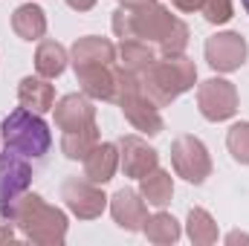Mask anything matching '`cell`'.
<instances>
[{
	"instance_id": "6da1fadb",
	"label": "cell",
	"mask_w": 249,
	"mask_h": 246,
	"mask_svg": "<svg viewBox=\"0 0 249 246\" xmlns=\"http://www.w3.org/2000/svg\"><path fill=\"white\" fill-rule=\"evenodd\" d=\"M113 32L116 38L154 41L162 55H183L188 44V26L180 18H174L165 6H157V3L119 6L113 12Z\"/></svg>"
},
{
	"instance_id": "7a4b0ae2",
	"label": "cell",
	"mask_w": 249,
	"mask_h": 246,
	"mask_svg": "<svg viewBox=\"0 0 249 246\" xmlns=\"http://www.w3.org/2000/svg\"><path fill=\"white\" fill-rule=\"evenodd\" d=\"M3 217L18 223L20 232L35 244H64L67 238V214L50 206L41 194H20Z\"/></svg>"
},
{
	"instance_id": "3957f363",
	"label": "cell",
	"mask_w": 249,
	"mask_h": 246,
	"mask_svg": "<svg viewBox=\"0 0 249 246\" xmlns=\"http://www.w3.org/2000/svg\"><path fill=\"white\" fill-rule=\"evenodd\" d=\"M0 145L38 165V162H44V157L53 145V136H50L47 122L41 119V113L18 107L9 116H3V122H0Z\"/></svg>"
},
{
	"instance_id": "277c9868",
	"label": "cell",
	"mask_w": 249,
	"mask_h": 246,
	"mask_svg": "<svg viewBox=\"0 0 249 246\" xmlns=\"http://www.w3.org/2000/svg\"><path fill=\"white\" fill-rule=\"evenodd\" d=\"M139 78H142V90L148 93V99L157 107H165L177 96L194 87L197 67L186 55H165V58H157Z\"/></svg>"
},
{
	"instance_id": "5b68a950",
	"label": "cell",
	"mask_w": 249,
	"mask_h": 246,
	"mask_svg": "<svg viewBox=\"0 0 249 246\" xmlns=\"http://www.w3.org/2000/svg\"><path fill=\"white\" fill-rule=\"evenodd\" d=\"M119 107H122L124 119L133 124L136 130L154 136L162 130V116H160V107L148 99V93L142 90V78L136 72H127V70H116V99Z\"/></svg>"
},
{
	"instance_id": "8992f818",
	"label": "cell",
	"mask_w": 249,
	"mask_h": 246,
	"mask_svg": "<svg viewBox=\"0 0 249 246\" xmlns=\"http://www.w3.org/2000/svg\"><path fill=\"white\" fill-rule=\"evenodd\" d=\"M32 171H35L32 159L18 157L6 148L0 151V214H6L20 194H26L32 183Z\"/></svg>"
},
{
	"instance_id": "52a82bcc",
	"label": "cell",
	"mask_w": 249,
	"mask_h": 246,
	"mask_svg": "<svg viewBox=\"0 0 249 246\" xmlns=\"http://www.w3.org/2000/svg\"><path fill=\"white\" fill-rule=\"evenodd\" d=\"M171 162H174V171L188 180V183L200 185L209 174H212V159H209V151L206 145L197 139V136H177L174 145H171Z\"/></svg>"
},
{
	"instance_id": "ba28073f",
	"label": "cell",
	"mask_w": 249,
	"mask_h": 246,
	"mask_svg": "<svg viewBox=\"0 0 249 246\" xmlns=\"http://www.w3.org/2000/svg\"><path fill=\"white\" fill-rule=\"evenodd\" d=\"M197 105L209 122H223L238 110V90L226 78H209L197 87Z\"/></svg>"
},
{
	"instance_id": "9c48e42d",
	"label": "cell",
	"mask_w": 249,
	"mask_h": 246,
	"mask_svg": "<svg viewBox=\"0 0 249 246\" xmlns=\"http://www.w3.org/2000/svg\"><path fill=\"white\" fill-rule=\"evenodd\" d=\"M61 200L67 203V209H70L75 217H81V220H93V217H99V214L105 211V206H107V197L96 188V183H90V180H78V177L64 180Z\"/></svg>"
},
{
	"instance_id": "30bf717a",
	"label": "cell",
	"mask_w": 249,
	"mask_h": 246,
	"mask_svg": "<svg viewBox=\"0 0 249 246\" xmlns=\"http://www.w3.org/2000/svg\"><path fill=\"white\" fill-rule=\"evenodd\" d=\"M247 41L238 32H217L206 41V61L217 72H232L247 61Z\"/></svg>"
},
{
	"instance_id": "8fae6325",
	"label": "cell",
	"mask_w": 249,
	"mask_h": 246,
	"mask_svg": "<svg viewBox=\"0 0 249 246\" xmlns=\"http://www.w3.org/2000/svg\"><path fill=\"white\" fill-rule=\"evenodd\" d=\"M119 162H122L124 174L127 177H136V180H142L145 174H151L157 165H160V154L145 142V139H139V136H122V142H119Z\"/></svg>"
},
{
	"instance_id": "7c38bea8",
	"label": "cell",
	"mask_w": 249,
	"mask_h": 246,
	"mask_svg": "<svg viewBox=\"0 0 249 246\" xmlns=\"http://www.w3.org/2000/svg\"><path fill=\"white\" fill-rule=\"evenodd\" d=\"M53 110H55V124L61 127L64 133L67 130H84V127L96 124V107H93L90 96H84V93L64 96Z\"/></svg>"
},
{
	"instance_id": "4fadbf2b",
	"label": "cell",
	"mask_w": 249,
	"mask_h": 246,
	"mask_svg": "<svg viewBox=\"0 0 249 246\" xmlns=\"http://www.w3.org/2000/svg\"><path fill=\"white\" fill-rule=\"evenodd\" d=\"M110 214L113 220L127 229V232H139L148 220V206L142 200V194H136L133 188H119L110 200Z\"/></svg>"
},
{
	"instance_id": "5bb4252c",
	"label": "cell",
	"mask_w": 249,
	"mask_h": 246,
	"mask_svg": "<svg viewBox=\"0 0 249 246\" xmlns=\"http://www.w3.org/2000/svg\"><path fill=\"white\" fill-rule=\"evenodd\" d=\"M75 78H78L84 96L102 99V102H113L116 99V70H113V64L81 67V70H75Z\"/></svg>"
},
{
	"instance_id": "9a60e30c",
	"label": "cell",
	"mask_w": 249,
	"mask_h": 246,
	"mask_svg": "<svg viewBox=\"0 0 249 246\" xmlns=\"http://www.w3.org/2000/svg\"><path fill=\"white\" fill-rule=\"evenodd\" d=\"M116 168H119V151L113 142H99L84 159V177L96 185L113 180Z\"/></svg>"
},
{
	"instance_id": "2e32d148",
	"label": "cell",
	"mask_w": 249,
	"mask_h": 246,
	"mask_svg": "<svg viewBox=\"0 0 249 246\" xmlns=\"http://www.w3.org/2000/svg\"><path fill=\"white\" fill-rule=\"evenodd\" d=\"M113 61H116V47L107 38L87 35V38H78L72 44V67L75 70H81V67H99V64H113Z\"/></svg>"
},
{
	"instance_id": "e0dca14e",
	"label": "cell",
	"mask_w": 249,
	"mask_h": 246,
	"mask_svg": "<svg viewBox=\"0 0 249 246\" xmlns=\"http://www.w3.org/2000/svg\"><path fill=\"white\" fill-rule=\"evenodd\" d=\"M18 99H20V107H26L32 113H47L55 107V90L44 75L41 78L26 75L18 87Z\"/></svg>"
},
{
	"instance_id": "ac0fdd59",
	"label": "cell",
	"mask_w": 249,
	"mask_h": 246,
	"mask_svg": "<svg viewBox=\"0 0 249 246\" xmlns=\"http://www.w3.org/2000/svg\"><path fill=\"white\" fill-rule=\"evenodd\" d=\"M119 58H122V70L142 75L151 64L157 61V53H154V47H151L148 41H142V38H122V44H119Z\"/></svg>"
},
{
	"instance_id": "d6986e66",
	"label": "cell",
	"mask_w": 249,
	"mask_h": 246,
	"mask_svg": "<svg viewBox=\"0 0 249 246\" xmlns=\"http://www.w3.org/2000/svg\"><path fill=\"white\" fill-rule=\"evenodd\" d=\"M12 29H15L23 41H38V38H44V32H47L44 9H41V6H32V3L18 6L15 15H12Z\"/></svg>"
},
{
	"instance_id": "ffe728a7",
	"label": "cell",
	"mask_w": 249,
	"mask_h": 246,
	"mask_svg": "<svg viewBox=\"0 0 249 246\" xmlns=\"http://www.w3.org/2000/svg\"><path fill=\"white\" fill-rule=\"evenodd\" d=\"M67 67V50L58 41H41L35 53V70L44 78H58Z\"/></svg>"
},
{
	"instance_id": "44dd1931",
	"label": "cell",
	"mask_w": 249,
	"mask_h": 246,
	"mask_svg": "<svg viewBox=\"0 0 249 246\" xmlns=\"http://www.w3.org/2000/svg\"><path fill=\"white\" fill-rule=\"evenodd\" d=\"M142 197H145V203H151V206H165V203H171V194H174V183H171V174L168 171H162L160 165L151 171V174H145L142 180Z\"/></svg>"
},
{
	"instance_id": "7402d4cb",
	"label": "cell",
	"mask_w": 249,
	"mask_h": 246,
	"mask_svg": "<svg viewBox=\"0 0 249 246\" xmlns=\"http://www.w3.org/2000/svg\"><path fill=\"white\" fill-rule=\"evenodd\" d=\"M99 145V127H84V130H67L61 136V151L67 159H87V154Z\"/></svg>"
},
{
	"instance_id": "603a6c76",
	"label": "cell",
	"mask_w": 249,
	"mask_h": 246,
	"mask_svg": "<svg viewBox=\"0 0 249 246\" xmlns=\"http://www.w3.org/2000/svg\"><path fill=\"white\" fill-rule=\"evenodd\" d=\"M142 232H145L148 241H154V244H174V241H180V226H177V220H174L171 214H165V211H157L154 217H148L145 226H142Z\"/></svg>"
},
{
	"instance_id": "cb8c5ba5",
	"label": "cell",
	"mask_w": 249,
	"mask_h": 246,
	"mask_svg": "<svg viewBox=\"0 0 249 246\" xmlns=\"http://www.w3.org/2000/svg\"><path fill=\"white\" fill-rule=\"evenodd\" d=\"M188 238L194 244H214L217 241V223L206 209H191L188 211Z\"/></svg>"
},
{
	"instance_id": "d4e9b609",
	"label": "cell",
	"mask_w": 249,
	"mask_h": 246,
	"mask_svg": "<svg viewBox=\"0 0 249 246\" xmlns=\"http://www.w3.org/2000/svg\"><path fill=\"white\" fill-rule=\"evenodd\" d=\"M226 145H229L232 157L241 165H249V122L232 124L229 127V136H226Z\"/></svg>"
},
{
	"instance_id": "484cf974",
	"label": "cell",
	"mask_w": 249,
	"mask_h": 246,
	"mask_svg": "<svg viewBox=\"0 0 249 246\" xmlns=\"http://www.w3.org/2000/svg\"><path fill=\"white\" fill-rule=\"evenodd\" d=\"M197 12L209 23H226V20H232V0H200Z\"/></svg>"
},
{
	"instance_id": "4316f807",
	"label": "cell",
	"mask_w": 249,
	"mask_h": 246,
	"mask_svg": "<svg viewBox=\"0 0 249 246\" xmlns=\"http://www.w3.org/2000/svg\"><path fill=\"white\" fill-rule=\"evenodd\" d=\"M6 241H15V229H12V220H0V244H6Z\"/></svg>"
},
{
	"instance_id": "83f0119b",
	"label": "cell",
	"mask_w": 249,
	"mask_h": 246,
	"mask_svg": "<svg viewBox=\"0 0 249 246\" xmlns=\"http://www.w3.org/2000/svg\"><path fill=\"white\" fill-rule=\"evenodd\" d=\"M70 9H75V12H87V9H93L96 6V0H64Z\"/></svg>"
},
{
	"instance_id": "f1b7e54d",
	"label": "cell",
	"mask_w": 249,
	"mask_h": 246,
	"mask_svg": "<svg viewBox=\"0 0 249 246\" xmlns=\"http://www.w3.org/2000/svg\"><path fill=\"white\" fill-rule=\"evenodd\" d=\"M180 12H197L200 9V0H171Z\"/></svg>"
},
{
	"instance_id": "f546056e",
	"label": "cell",
	"mask_w": 249,
	"mask_h": 246,
	"mask_svg": "<svg viewBox=\"0 0 249 246\" xmlns=\"http://www.w3.org/2000/svg\"><path fill=\"white\" fill-rule=\"evenodd\" d=\"M122 6H145V3H157V0H119Z\"/></svg>"
},
{
	"instance_id": "4dcf8cb0",
	"label": "cell",
	"mask_w": 249,
	"mask_h": 246,
	"mask_svg": "<svg viewBox=\"0 0 249 246\" xmlns=\"http://www.w3.org/2000/svg\"><path fill=\"white\" fill-rule=\"evenodd\" d=\"M226 241H229V244H235V241H249V235H238V232H232Z\"/></svg>"
},
{
	"instance_id": "1f68e13d",
	"label": "cell",
	"mask_w": 249,
	"mask_h": 246,
	"mask_svg": "<svg viewBox=\"0 0 249 246\" xmlns=\"http://www.w3.org/2000/svg\"><path fill=\"white\" fill-rule=\"evenodd\" d=\"M244 9H247V12H249V0H244Z\"/></svg>"
}]
</instances>
